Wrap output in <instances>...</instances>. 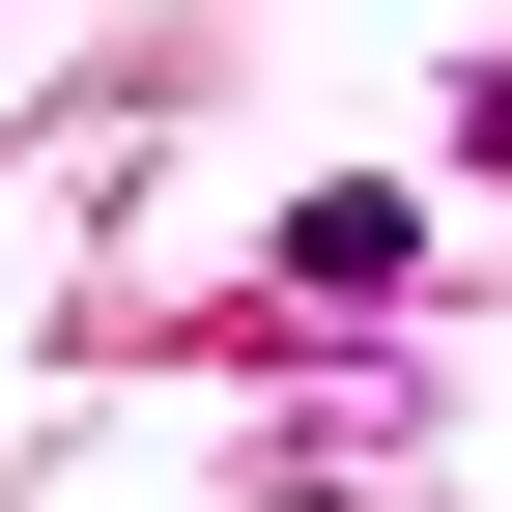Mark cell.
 I'll list each match as a JSON object with an SVG mask.
<instances>
[{
  "label": "cell",
  "mask_w": 512,
  "mask_h": 512,
  "mask_svg": "<svg viewBox=\"0 0 512 512\" xmlns=\"http://www.w3.org/2000/svg\"><path fill=\"white\" fill-rule=\"evenodd\" d=\"M456 143H484V171H512V57H484V86H456Z\"/></svg>",
  "instance_id": "2"
},
{
  "label": "cell",
  "mask_w": 512,
  "mask_h": 512,
  "mask_svg": "<svg viewBox=\"0 0 512 512\" xmlns=\"http://www.w3.org/2000/svg\"><path fill=\"white\" fill-rule=\"evenodd\" d=\"M399 256H427V200H370V171H342V200H285V285H399Z\"/></svg>",
  "instance_id": "1"
}]
</instances>
